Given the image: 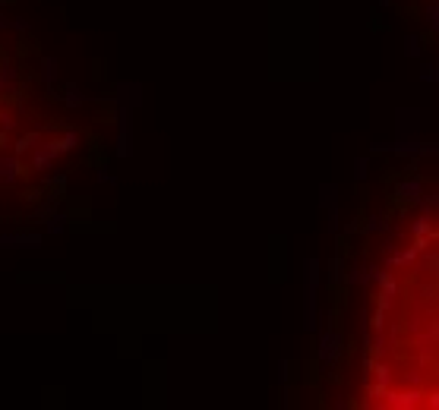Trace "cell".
<instances>
[{
    "label": "cell",
    "mask_w": 439,
    "mask_h": 410,
    "mask_svg": "<svg viewBox=\"0 0 439 410\" xmlns=\"http://www.w3.org/2000/svg\"><path fill=\"white\" fill-rule=\"evenodd\" d=\"M370 379L382 404L439 407V227L382 274L370 319Z\"/></svg>",
    "instance_id": "obj_1"
}]
</instances>
